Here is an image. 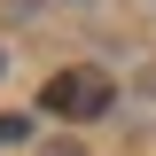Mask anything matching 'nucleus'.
<instances>
[{
    "label": "nucleus",
    "instance_id": "obj_2",
    "mask_svg": "<svg viewBox=\"0 0 156 156\" xmlns=\"http://www.w3.org/2000/svg\"><path fill=\"white\" fill-rule=\"evenodd\" d=\"M16 140H31V117H0V148H16Z\"/></svg>",
    "mask_w": 156,
    "mask_h": 156
},
{
    "label": "nucleus",
    "instance_id": "obj_3",
    "mask_svg": "<svg viewBox=\"0 0 156 156\" xmlns=\"http://www.w3.org/2000/svg\"><path fill=\"white\" fill-rule=\"evenodd\" d=\"M47 156H86V148H78V140H55V148H47Z\"/></svg>",
    "mask_w": 156,
    "mask_h": 156
},
{
    "label": "nucleus",
    "instance_id": "obj_1",
    "mask_svg": "<svg viewBox=\"0 0 156 156\" xmlns=\"http://www.w3.org/2000/svg\"><path fill=\"white\" fill-rule=\"evenodd\" d=\"M109 101H117V86H109V70H94V62H70V70H55L39 86V109L62 117V125H94V117H109Z\"/></svg>",
    "mask_w": 156,
    "mask_h": 156
}]
</instances>
